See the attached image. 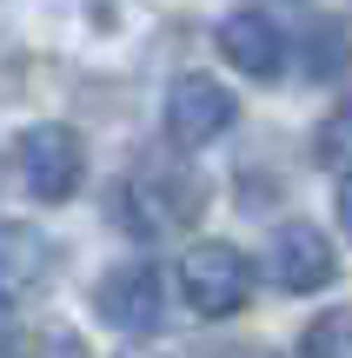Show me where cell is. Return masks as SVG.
I'll return each mask as SVG.
<instances>
[{"mask_svg": "<svg viewBox=\"0 0 352 358\" xmlns=\"http://www.w3.org/2000/svg\"><path fill=\"white\" fill-rule=\"evenodd\" d=\"M300 358H352V312H326V319L306 325Z\"/></svg>", "mask_w": 352, "mask_h": 358, "instance_id": "cell-10", "label": "cell"}, {"mask_svg": "<svg viewBox=\"0 0 352 358\" xmlns=\"http://www.w3.org/2000/svg\"><path fill=\"white\" fill-rule=\"evenodd\" d=\"M266 266H273L279 292H319V285H332V239L319 226H306V219H293V226L273 232V252H266Z\"/></svg>", "mask_w": 352, "mask_h": 358, "instance_id": "cell-7", "label": "cell"}, {"mask_svg": "<svg viewBox=\"0 0 352 358\" xmlns=\"http://www.w3.org/2000/svg\"><path fill=\"white\" fill-rule=\"evenodd\" d=\"M233 120H239V106H233V93L220 87V80H206V73H186V80H173L167 87V140L173 146H213L220 133H233Z\"/></svg>", "mask_w": 352, "mask_h": 358, "instance_id": "cell-4", "label": "cell"}, {"mask_svg": "<svg viewBox=\"0 0 352 358\" xmlns=\"http://www.w3.org/2000/svg\"><path fill=\"white\" fill-rule=\"evenodd\" d=\"M206 213V186L180 166H160V159H140L127 179L113 186V226L140 232V239H167V232H186Z\"/></svg>", "mask_w": 352, "mask_h": 358, "instance_id": "cell-1", "label": "cell"}, {"mask_svg": "<svg viewBox=\"0 0 352 358\" xmlns=\"http://www.w3.org/2000/svg\"><path fill=\"white\" fill-rule=\"evenodd\" d=\"M127 358H133V352H127Z\"/></svg>", "mask_w": 352, "mask_h": 358, "instance_id": "cell-16", "label": "cell"}, {"mask_svg": "<svg viewBox=\"0 0 352 358\" xmlns=\"http://www.w3.org/2000/svg\"><path fill=\"white\" fill-rule=\"evenodd\" d=\"M40 358H87V345H80L73 332H53L47 345H40Z\"/></svg>", "mask_w": 352, "mask_h": 358, "instance_id": "cell-12", "label": "cell"}, {"mask_svg": "<svg viewBox=\"0 0 352 358\" xmlns=\"http://www.w3.org/2000/svg\"><path fill=\"white\" fill-rule=\"evenodd\" d=\"M160 272L153 266H113L100 285H93V312H100L113 332H133V338H146L160 325Z\"/></svg>", "mask_w": 352, "mask_h": 358, "instance_id": "cell-6", "label": "cell"}, {"mask_svg": "<svg viewBox=\"0 0 352 358\" xmlns=\"http://www.w3.org/2000/svg\"><path fill=\"white\" fill-rule=\"evenodd\" d=\"M53 272H60V252L40 226H0V306L27 312L34 299H47Z\"/></svg>", "mask_w": 352, "mask_h": 358, "instance_id": "cell-5", "label": "cell"}, {"mask_svg": "<svg viewBox=\"0 0 352 358\" xmlns=\"http://www.w3.org/2000/svg\"><path fill=\"white\" fill-rule=\"evenodd\" d=\"M7 179L27 192V199L40 206H60L80 192V179H87V146H80L73 127H27L20 140L7 146Z\"/></svg>", "mask_w": 352, "mask_h": 358, "instance_id": "cell-2", "label": "cell"}, {"mask_svg": "<svg viewBox=\"0 0 352 358\" xmlns=\"http://www.w3.org/2000/svg\"><path fill=\"white\" fill-rule=\"evenodd\" d=\"M0 358H27L20 345H13V338H0Z\"/></svg>", "mask_w": 352, "mask_h": 358, "instance_id": "cell-14", "label": "cell"}, {"mask_svg": "<svg viewBox=\"0 0 352 358\" xmlns=\"http://www.w3.org/2000/svg\"><path fill=\"white\" fill-rule=\"evenodd\" d=\"M339 226H346V239H352V173H346V186H339Z\"/></svg>", "mask_w": 352, "mask_h": 358, "instance_id": "cell-13", "label": "cell"}, {"mask_svg": "<svg viewBox=\"0 0 352 358\" xmlns=\"http://www.w3.org/2000/svg\"><path fill=\"white\" fill-rule=\"evenodd\" d=\"M226 358H273V352H260V345H246V352H226Z\"/></svg>", "mask_w": 352, "mask_h": 358, "instance_id": "cell-15", "label": "cell"}, {"mask_svg": "<svg viewBox=\"0 0 352 358\" xmlns=\"http://www.w3.org/2000/svg\"><path fill=\"white\" fill-rule=\"evenodd\" d=\"M213 40H220V53L246 80H279V66H286V34H279V20H273V13H260V7L226 13Z\"/></svg>", "mask_w": 352, "mask_h": 358, "instance_id": "cell-8", "label": "cell"}, {"mask_svg": "<svg viewBox=\"0 0 352 358\" xmlns=\"http://www.w3.org/2000/svg\"><path fill=\"white\" fill-rule=\"evenodd\" d=\"M339 60H352V40H313V73L326 80V73H339Z\"/></svg>", "mask_w": 352, "mask_h": 358, "instance_id": "cell-11", "label": "cell"}, {"mask_svg": "<svg viewBox=\"0 0 352 358\" xmlns=\"http://www.w3.org/2000/svg\"><path fill=\"white\" fill-rule=\"evenodd\" d=\"M180 299L199 312V319H233V312L253 306V266L239 245H193V252L180 259Z\"/></svg>", "mask_w": 352, "mask_h": 358, "instance_id": "cell-3", "label": "cell"}, {"mask_svg": "<svg viewBox=\"0 0 352 358\" xmlns=\"http://www.w3.org/2000/svg\"><path fill=\"white\" fill-rule=\"evenodd\" d=\"M313 159H319V166H326V173H352V100L339 106V113H326V120H319V133H313Z\"/></svg>", "mask_w": 352, "mask_h": 358, "instance_id": "cell-9", "label": "cell"}]
</instances>
